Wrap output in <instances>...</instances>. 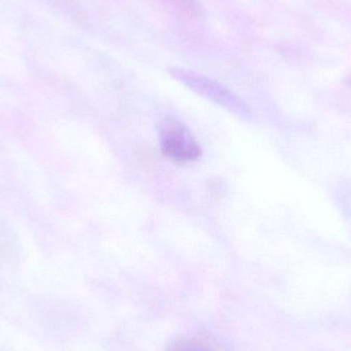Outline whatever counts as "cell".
Masks as SVG:
<instances>
[{
  "label": "cell",
  "mask_w": 351,
  "mask_h": 351,
  "mask_svg": "<svg viewBox=\"0 0 351 351\" xmlns=\"http://www.w3.org/2000/svg\"><path fill=\"white\" fill-rule=\"evenodd\" d=\"M171 75L196 94L204 97L241 117L249 115V108L243 100L216 80L191 70L169 68Z\"/></svg>",
  "instance_id": "1"
},
{
  "label": "cell",
  "mask_w": 351,
  "mask_h": 351,
  "mask_svg": "<svg viewBox=\"0 0 351 351\" xmlns=\"http://www.w3.org/2000/svg\"><path fill=\"white\" fill-rule=\"evenodd\" d=\"M162 152L177 162H192L202 156V148L194 136L181 121L167 119L160 125Z\"/></svg>",
  "instance_id": "2"
},
{
  "label": "cell",
  "mask_w": 351,
  "mask_h": 351,
  "mask_svg": "<svg viewBox=\"0 0 351 351\" xmlns=\"http://www.w3.org/2000/svg\"><path fill=\"white\" fill-rule=\"evenodd\" d=\"M166 351H215L206 342L197 338L182 337L174 340Z\"/></svg>",
  "instance_id": "3"
}]
</instances>
